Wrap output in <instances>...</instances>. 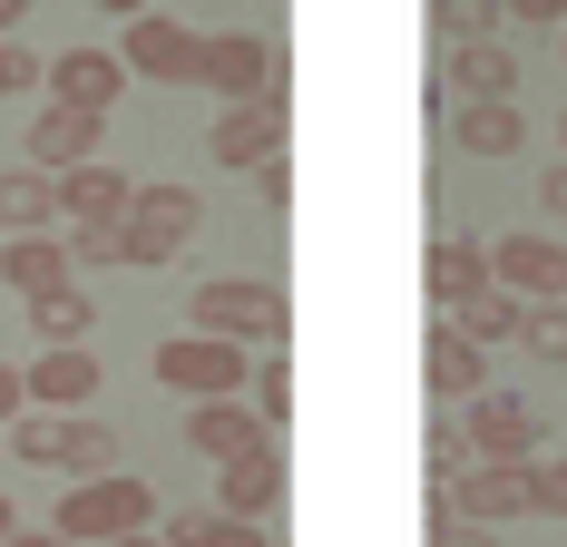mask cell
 I'll return each instance as SVG.
<instances>
[{
  "mask_svg": "<svg viewBox=\"0 0 567 547\" xmlns=\"http://www.w3.org/2000/svg\"><path fill=\"white\" fill-rule=\"evenodd\" d=\"M186 323L196 332H216V342H265L275 352L284 323H293V303H284V283H265V274H206L196 293H186Z\"/></svg>",
  "mask_w": 567,
  "mask_h": 547,
  "instance_id": "1",
  "label": "cell"
},
{
  "mask_svg": "<svg viewBox=\"0 0 567 547\" xmlns=\"http://www.w3.org/2000/svg\"><path fill=\"white\" fill-rule=\"evenodd\" d=\"M69 547H117V538H147L157 528V489L137 479V469H109V479H69V498H59L50 518Z\"/></svg>",
  "mask_w": 567,
  "mask_h": 547,
  "instance_id": "2",
  "label": "cell"
},
{
  "mask_svg": "<svg viewBox=\"0 0 567 547\" xmlns=\"http://www.w3.org/2000/svg\"><path fill=\"white\" fill-rule=\"evenodd\" d=\"M10 450H20L30 469H79V479H109V469H117V431H109V421H89V411H79V421L30 411V421L10 431Z\"/></svg>",
  "mask_w": 567,
  "mask_h": 547,
  "instance_id": "3",
  "label": "cell"
},
{
  "mask_svg": "<svg viewBox=\"0 0 567 547\" xmlns=\"http://www.w3.org/2000/svg\"><path fill=\"white\" fill-rule=\"evenodd\" d=\"M127 79H157V89H196L206 79V30H186L176 10H127Z\"/></svg>",
  "mask_w": 567,
  "mask_h": 547,
  "instance_id": "4",
  "label": "cell"
},
{
  "mask_svg": "<svg viewBox=\"0 0 567 547\" xmlns=\"http://www.w3.org/2000/svg\"><path fill=\"white\" fill-rule=\"evenodd\" d=\"M157 382L186 391V401L206 411V401L255 391V372H245V352H235V342H216V332H176V342H157Z\"/></svg>",
  "mask_w": 567,
  "mask_h": 547,
  "instance_id": "5",
  "label": "cell"
},
{
  "mask_svg": "<svg viewBox=\"0 0 567 547\" xmlns=\"http://www.w3.org/2000/svg\"><path fill=\"white\" fill-rule=\"evenodd\" d=\"M196 89H216L226 109L284 99V50H275V40H255V30H216V40H206V79H196Z\"/></svg>",
  "mask_w": 567,
  "mask_h": 547,
  "instance_id": "6",
  "label": "cell"
},
{
  "mask_svg": "<svg viewBox=\"0 0 567 547\" xmlns=\"http://www.w3.org/2000/svg\"><path fill=\"white\" fill-rule=\"evenodd\" d=\"M196 186H137V206H127V265H176L186 245H196Z\"/></svg>",
  "mask_w": 567,
  "mask_h": 547,
  "instance_id": "7",
  "label": "cell"
},
{
  "mask_svg": "<svg viewBox=\"0 0 567 547\" xmlns=\"http://www.w3.org/2000/svg\"><path fill=\"white\" fill-rule=\"evenodd\" d=\"M460 431H470V450H480L489 469H538V411H528L518 391H480V401L460 411Z\"/></svg>",
  "mask_w": 567,
  "mask_h": 547,
  "instance_id": "8",
  "label": "cell"
},
{
  "mask_svg": "<svg viewBox=\"0 0 567 547\" xmlns=\"http://www.w3.org/2000/svg\"><path fill=\"white\" fill-rule=\"evenodd\" d=\"M489 283L518 303H567V235H499L489 245Z\"/></svg>",
  "mask_w": 567,
  "mask_h": 547,
  "instance_id": "9",
  "label": "cell"
},
{
  "mask_svg": "<svg viewBox=\"0 0 567 547\" xmlns=\"http://www.w3.org/2000/svg\"><path fill=\"white\" fill-rule=\"evenodd\" d=\"M186 450L216 460V469H235V460H265L275 431L255 421V401H206V411H186Z\"/></svg>",
  "mask_w": 567,
  "mask_h": 547,
  "instance_id": "10",
  "label": "cell"
},
{
  "mask_svg": "<svg viewBox=\"0 0 567 547\" xmlns=\"http://www.w3.org/2000/svg\"><path fill=\"white\" fill-rule=\"evenodd\" d=\"M99 137H109V117L40 109V117H30V137H20V157L40 166V176H79V166H99Z\"/></svg>",
  "mask_w": 567,
  "mask_h": 547,
  "instance_id": "11",
  "label": "cell"
},
{
  "mask_svg": "<svg viewBox=\"0 0 567 547\" xmlns=\"http://www.w3.org/2000/svg\"><path fill=\"white\" fill-rule=\"evenodd\" d=\"M451 518H470V528H509V518H538V498H528V469H470L460 489H431Z\"/></svg>",
  "mask_w": 567,
  "mask_h": 547,
  "instance_id": "12",
  "label": "cell"
},
{
  "mask_svg": "<svg viewBox=\"0 0 567 547\" xmlns=\"http://www.w3.org/2000/svg\"><path fill=\"white\" fill-rule=\"evenodd\" d=\"M117 99H127V59H109V50H59L50 59V109L109 117Z\"/></svg>",
  "mask_w": 567,
  "mask_h": 547,
  "instance_id": "13",
  "label": "cell"
},
{
  "mask_svg": "<svg viewBox=\"0 0 567 547\" xmlns=\"http://www.w3.org/2000/svg\"><path fill=\"white\" fill-rule=\"evenodd\" d=\"M0 283L20 293V303H50L79 283V255H69V235H10L0 245Z\"/></svg>",
  "mask_w": 567,
  "mask_h": 547,
  "instance_id": "14",
  "label": "cell"
},
{
  "mask_svg": "<svg viewBox=\"0 0 567 547\" xmlns=\"http://www.w3.org/2000/svg\"><path fill=\"white\" fill-rule=\"evenodd\" d=\"M206 157H216V166H255V176H265V166L284 157V99H255V109H226L216 127H206Z\"/></svg>",
  "mask_w": 567,
  "mask_h": 547,
  "instance_id": "15",
  "label": "cell"
},
{
  "mask_svg": "<svg viewBox=\"0 0 567 547\" xmlns=\"http://www.w3.org/2000/svg\"><path fill=\"white\" fill-rule=\"evenodd\" d=\"M421 382H431L441 411H470V401L489 391V352H480V342H460L451 323H431V342H421Z\"/></svg>",
  "mask_w": 567,
  "mask_h": 547,
  "instance_id": "16",
  "label": "cell"
},
{
  "mask_svg": "<svg viewBox=\"0 0 567 547\" xmlns=\"http://www.w3.org/2000/svg\"><path fill=\"white\" fill-rule=\"evenodd\" d=\"M421 283H431V303H441V313L480 303V293H489V245H470V235H431V255H421Z\"/></svg>",
  "mask_w": 567,
  "mask_h": 547,
  "instance_id": "17",
  "label": "cell"
},
{
  "mask_svg": "<svg viewBox=\"0 0 567 547\" xmlns=\"http://www.w3.org/2000/svg\"><path fill=\"white\" fill-rule=\"evenodd\" d=\"M137 206V186H127V166H79V176H59V225H127Z\"/></svg>",
  "mask_w": 567,
  "mask_h": 547,
  "instance_id": "18",
  "label": "cell"
},
{
  "mask_svg": "<svg viewBox=\"0 0 567 547\" xmlns=\"http://www.w3.org/2000/svg\"><path fill=\"white\" fill-rule=\"evenodd\" d=\"M0 235H59V176L0 166Z\"/></svg>",
  "mask_w": 567,
  "mask_h": 547,
  "instance_id": "19",
  "label": "cell"
},
{
  "mask_svg": "<svg viewBox=\"0 0 567 547\" xmlns=\"http://www.w3.org/2000/svg\"><path fill=\"white\" fill-rule=\"evenodd\" d=\"M89 391H99V352H40V362H30V401L59 411V421H79Z\"/></svg>",
  "mask_w": 567,
  "mask_h": 547,
  "instance_id": "20",
  "label": "cell"
},
{
  "mask_svg": "<svg viewBox=\"0 0 567 547\" xmlns=\"http://www.w3.org/2000/svg\"><path fill=\"white\" fill-rule=\"evenodd\" d=\"M451 89L460 109H518V59L489 40V50H451Z\"/></svg>",
  "mask_w": 567,
  "mask_h": 547,
  "instance_id": "21",
  "label": "cell"
},
{
  "mask_svg": "<svg viewBox=\"0 0 567 547\" xmlns=\"http://www.w3.org/2000/svg\"><path fill=\"white\" fill-rule=\"evenodd\" d=\"M275 498H284V460H275V450H265V460L216 469V508H226V518H245V528H265V518H275Z\"/></svg>",
  "mask_w": 567,
  "mask_h": 547,
  "instance_id": "22",
  "label": "cell"
},
{
  "mask_svg": "<svg viewBox=\"0 0 567 547\" xmlns=\"http://www.w3.org/2000/svg\"><path fill=\"white\" fill-rule=\"evenodd\" d=\"M451 147L460 157H518V147H528V117L518 109H460L451 117Z\"/></svg>",
  "mask_w": 567,
  "mask_h": 547,
  "instance_id": "23",
  "label": "cell"
},
{
  "mask_svg": "<svg viewBox=\"0 0 567 547\" xmlns=\"http://www.w3.org/2000/svg\"><path fill=\"white\" fill-rule=\"evenodd\" d=\"M441 323H451L460 342H480V352H489V342H518V332H528V303H518V293H499V283H489V293H480V303H460V313H441Z\"/></svg>",
  "mask_w": 567,
  "mask_h": 547,
  "instance_id": "24",
  "label": "cell"
},
{
  "mask_svg": "<svg viewBox=\"0 0 567 547\" xmlns=\"http://www.w3.org/2000/svg\"><path fill=\"white\" fill-rule=\"evenodd\" d=\"M89 323H99V303L69 283V293H50V303H30V332L50 342V352H89Z\"/></svg>",
  "mask_w": 567,
  "mask_h": 547,
  "instance_id": "25",
  "label": "cell"
},
{
  "mask_svg": "<svg viewBox=\"0 0 567 547\" xmlns=\"http://www.w3.org/2000/svg\"><path fill=\"white\" fill-rule=\"evenodd\" d=\"M499 20H509V0H441V10H431L441 50H489V40H499Z\"/></svg>",
  "mask_w": 567,
  "mask_h": 547,
  "instance_id": "26",
  "label": "cell"
},
{
  "mask_svg": "<svg viewBox=\"0 0 567 547\" xmlns=\"http://www.w3.org/2000/svg\"><path fill=\"white\" fill-rule=\"evenodd\" d=\"M167 547H275V538L245 528V518H226V508H176V518H167Z\"/></svg>",
  "mask_w": 567,
  "mask_h": 547,
  "instance_id": "27",
  "label": "cell"
},
{
  "mask_svg": "<svg viewBox=\"0 0 567 547\" xmlns=\"http://www.w3.org/2000/svg\"><path fill=\"white\" fill-rule=\"evenodd\" d=\"M421 460H431V489H460V479L480 469V450H470V431H460L451 411L431 421V450H421Z\"/></svg>",
  "mask_w": 567,
  "mask_h": 547,
  "instance_id": "28",
  "label": "cell"
},
{
  "mask_svg": "<svg viewBox=\"0 0 567 547\" xmlns=\"http://www.w3.org/2000/svg\"><path fill=\"white\" fill-rule=\"evenodd\" d=\"M255 421H265V431H284V421H293V362H284V352H265V362H255Z\"/></svg>",
  "mask_w": 567,
  "mask_h": 547,
  "instance_id": "29",
  "label": "cell"
},
{
  "mask_svg": "<svg viewBox=\"0 0 567 547\" xmlns=\"http://www.w3.org/2000/svg\"><path fill=\"white\" fill-rule=\"evenodd\" d=\"M528 362H548V372H567V303H528Z\"/></svg>",
  "mask_w": 567,
  "mask_h": 547,
  "instance_id": "30",
  "label": "cell"
},
{
  "mask_svg": "<svg viewBox=\"0 0 567 547\" xmlns=\"http://www.w3.org/2000/svg\"><path fill=\"white\" fill-rule=\"evenodd\" d=\"M69 255L79 265H127V225H69Z\"/></svg>",
  "mask_w": 567,
  "mask_h": 547,
  "instance_id": "31",
  "label": "cell"
},
{
  "mask_svg": "<svg viewBox=\"0 0 567 547\" xmlns=\"http://www.w3.org/2000/svg\"><path fill=\"white\" fill-rule=\"evenodd\" d=\"M431 547H499V528H470V518H451V508L431 498Z\"/></svg>",
  "mask_w": 567,
  "mask_h": 547,
  "instance_id": "32",
  "label": "cell"
},
{
  "mask_svg": "<svg viewBox=\"0 0 567 547\" xmlns=\"http://www.w3.org/2000/svg\"><path fill=\"white\" fill-rule=\"evenodd\" d=\"M528 498H538V518H567V460H538L528 469Z\"/></svg>",
  "mask_w": 567,
  "mask_h": 547,
  "instance_id": "33",
  "label": "cell"
},
{
  "mask_svg": "<svg viewBox=\"0 0 567 547\" xmlns=\"http://www.w3.org/2000/svg\"><path fill=\"white\" fill-rule=\"evenodd\" d=\"M40 79H50L40 59L20 50V40H0V99H10V89H40Z\"/></svg>",
  "mask_w": 567,
  "mask_h": 547,
  "instance_id": "34",
  "label": "cell"
},
{
  "mask_svg": "<svg viewBox=\"0 0 567 547\" xmlns=\"http://www.w3.org/2000/svg\"><path fill=\"white\" fill-rule=\"evenodd\" d=\"M509 20H518V30H558V40H567V0H509Z\"/></svg>",
  "mask_w": 567,
  "mask_h": 547,
  "instance_id": "35",
  "label": "cell"
},
{
  "mask_svg": "<svg viewBox=\"0 0 567 547\" xmlns=\"http://www.w3.org/2000/svg\"><path fill=\"white\" fill-rule=\"evenodd\" d=\"M20 401H30V372H10V362H0V431H20V421H30Z\"/></svg>",
  "mask_w": 567,
  "mask_h": 547,
  "instance_id": "36",
  "label": "cell"
},
{
  "mask_svg": "<svg viewBox=\"0 0 567 547\" xmlns=\"http://www.w3.org/2000/svg\"><path fill=\"white\" fill-rule=\"evenodd\" d=\"M538 206H548V225H567V157H548V176H538Z\"/></svg>",
  "mask_w": 567,
  "mask_h": 547,
  "instance_id": "37",
  "label": "cell"
},
{
  "mask_svg": "<svg viewBox=\"0 0 567 547\" xmlns=\"http://www.w3.org/2000/svg\"><path fill=\"white\" fill-rule=\"evenodd\" d=\"M10 547H69V538H59V528H20Z\"/></svg>",
  "mask_w": 567,
  "mask_h": 547,
  "instance_id": "38",
  "label": "cell"
},
{
  "mask_svg": "<svg viewBox=\"0 0 567 547\" xmlns=\"http://www.w3.org/2000/svg\"><path fill=\"white\" fill-rule=\"evenodd\" d=\"M20 10H30V0H0V40H10V30H20Z\"/></svg>",
  "mask_w": 567,
  "mask_h": 547,
  "instance_id": "39",
  "label": "cell"
},
{
  "mask_svg": "<svg viewBox=\"0 0 567 547\" xmlns=\"http://www.w3.org/2000/svg\"><path fill=\"white\" fill-rule=\"evenodd\" d=\"M10 538H20V518H10V498H0V547H10Z\"/></svg>",
  "mask_w": 567,
  "mask_h": 547,
  "instance_id": "40",
  "label": "cell"
},
{
  "mask_svg": "<svg viewBox=\"0 0 567 547\" xmlns=\"http://www.w3.org/2000/svg\"><path fill=\"white\" fill-rule=\"evenodd\" d=\"M117 547H167V538H117Z\"/></svg>",
  "mask_w": 567,
  "mask_h": 547,
  "instance_id": "41",
  "label": "cell"
},
{
  "mask_svg": "<svg viewBox=\"0 0 567 547\" xmlns=\"http://www.w3.org/2000/svg\"><path fill=\"white\" fill-rule=\"evenodd\" d=\"M558 147H567V117H558Z\"/></svg>",
  "mask_w": 567,
  "mask_h": 547,
  "instance_id": "42",
  "label": "cell"
},
{
  "mask_svg": "<svg viewBox=\"0 0 567 547\" xmlns=\"http://www.w3.org/2000/svg\"><path fill=\"white\" fill-rule=\"evenodd\" d=\"M558 50H567V40H558Z\"/></svg>",
  "mask_w": 567,
  "mask_h": 547,
  "instance_id": "43",
  "label": "cell"
}]
</instances>
